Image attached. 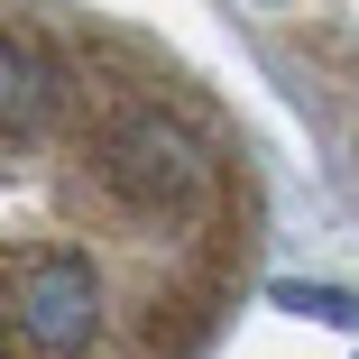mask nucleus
Returning <instances> with one entry per match:
<instances>
[{
  "instance_id": "1",
  "label": "nucleus",
  "mask_w": 359,
  "mask_h": 359,
  "mask_svg": "<svg viewBox=\"0 0 359 359\" xmlns=\"http://www.w3.org/2000/svg\"><path fill=\"white\" fill-rule=\"evenodd\" d=\"M267 258V175L184 55L0 0V359H212Z\"/></svg>"
},
{
  "instance_id": "2",
  "label": "nucleus",
  "mask_w": 359,
  "mask_h": 359,
  "mask_svg": "<svg viewBox=\"0 0 359 359\" xmlns=\"http://www.w3.org/2000/svg\"><path fill=\"white\" fill-rule=\"evenodd\" d=\"M249 19L295 83L313 138L332 148L341 184L359 194V0H249Z\"/></svg>"
}]
</instances>
